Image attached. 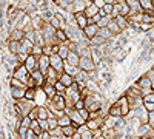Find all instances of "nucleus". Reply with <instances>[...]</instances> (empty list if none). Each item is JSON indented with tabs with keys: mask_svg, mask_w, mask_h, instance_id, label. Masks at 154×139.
I'll list each match as a JSON object with an SVG mask.
<instances>
[{
	"mask_svg": "<svg viewBox=\"0 0 154 139\" xmlns=\"http://www.w3.org/2000/svg\"><path fill=\"white\" fill-rule=\"evenodd\" d=\"M38 139H51V136H49V133H48V131H45V133H42V134H40V137H38Z\"/></svg>",
	"mask_w": 154,
	"mask_h": 139,
	"instance_id": "obj_50",
	"label": "nucleus"
},
{
	"mask_svg": "<svg viewBox=\"0 0 154 139\" xmlns=\"http://www.w3.org/2000/svg\"><path fill=\"white\" fill-rule=\"evenodd\" d=\"M109 115H111V116H116V118H123V116H122V108H120V105H119L117 100H116L114 104H111V107H109Z\"/></svg>",
	"mask_w": 154,
	"mask_h": 139,
	"instance_id": "obj_25",
	"label": "nucleus"
},
{
	"mask_svg": "<svg viewBox=\"0 0 154 139\" xmlns=\"http://www.w3.org/2000/svg\"><path fill=\"white\" fill-rule=\"evenodd\" d=\"M35 134H38V136H40L42 133H45L43 130H42V127H40V121H38V119H32V122H31V127H29Z\"/></svg>",
	"mask_w": 154,
	"mask_h": 139,
	"instance_id": "obj_30",
	"label": "nucleus"
},
{
	"mask_svg": "<svg viewBox=\"0 0 154 139\" xmlns=\"http://www.w3.org/2000/svg\"><path fill=\"white\" fill-rule=\"evenodd\" d=\"M148 124H151L154 127V111H149L148 113Z\"/></svg>",
	"mask_w": 154,
	"mask_h": 139,
	"instance_id": "obj_47",
	"label": "nucleus"
},
{
	"mask_svg": "<svg viewBox=\"0 0 154 139\" xmlns=\"http://www.w3.org/2000/svg\"><path fill=\"white\" fill-rule=\"evenodd\" d=\"M99 36H102V37H105L106 40H109V39H112V33L109 31V28L108 27H105V28H99Z\"/></svg>",
	"mask_w": 154,
	"mask_h": 139,
	"instance_id": "obj_34",
	"label": "nucleus"
},
{
	"mask_svg": "<svg viewBox=\"0 0 154 139\" xmlns=\"http://www.w3.org/2000/svg\"><path fill=\"white\" fill-rule=\"evenodd\" d=\"M25 33L23 30H19V28H11L9 30V40H17V42H22L25 39Z\"/></svg>",
	"mask_w": 154,
	"mask_h": 139,
	"instance_id": "obj_14",
	"label": "nucleus"
},
{
	"mask_svg": "<svg viewBox=\"0 0 154 139\" xmlns=\"http://www.w3.org/2000/svg\"><path fill=\"white\" fill-rule=\"evenodd\" d=\"M63 136H51V139H62Z\"/></svg>",
	"mask_w": 154,
	"mask_h": 139,
	"instance_id": "obj_53",
	"label": "nucleus"
},
{
	"mask_svg": "<svg viewBox=\"0 0 154 139\" xmlns=\"http://www.w3.org/2000/svg\"><path fill=\"white\" fill-rule=\"evenodd\" d=\"M45 22H46V20H45L40 14H35V16L32 17V22H31V23H32V28H34L35 31H40V30L43 28Z\"/></svg>",
	"mask_w": 154,
	"mask_h": 139,
	"instance_id": "obj_17",
	"label": "nucleus"
},
{
	"mask_svg": "<svg viewBox=\"0 0 154 139\" xmlns=\"http://www.w3.org/2000/svg\"><path fill=\"white\" fill-rule=\"evenodd\" d=\"M71 124H72V119L68 115L59 118V125H60V127H68V125H71Z\"/></svg>",
	"mask_w": 154,
	"mask_h": 139,
	"instance_id": "obj_36",
	"label": "nucleus"
},
{
	"mask_svg": "<svg viewBox=\"0 0 154 139\" xmlns=\"http://www.w3.org/2000/svg\"><path fill=\"white\" fill-rule=\"evenodd\" d=\"M74 19H75V22H77V27H79L80 30H85L88 25H89V19L86 17L85 11H82V12H75V14H74Z\"/></svg>",
	"mask_w": 154,
	"mask_h": 139,
	"instance_id": "obj_9",
	"label": "nucleus"
},
{
	"mask_svg": "<svg viewBox=\"0 0 154 139\" xmlns=\"http://www.w3.org/2000/svg\"><path fill=\"white\" fill-rule=\"evenodd\" d=\"M80 59H82V56H80L79 53H75V51H71V53H69V56H68V59H66V62H68L69 65L79 67V65H80Z\"/></svg>",
	"mask_w": 154,
	"mask_h": 139,
	"instance_id": "obj_21",
	"label": "nucleus"
},
{
	"mask_svg": "<svg viewBox=\"0 0 154 139\" xmlns=\"http://www.w3.org/2000/svg\"><path fill=\"white\" fill-rule=\"evenodd\" d=\"M88 2H91V3H94V2H96V0H88Z\"/></svg>",
	"mask_w": 154,
	"mask_h": 139,
	"instance_id": "obj_55",
	"label": "nucleus"
},
{
	"mask_svg": "<svg viewBox=\"0 0 154 139\" xmlns=\"http://www.w3.org/2000/svg\"><path fill=\"white\" fill-rule=\"evenodd\" d=\"M23 65L26 67V70H28L29 73H32V71L38 70V57H37V56H34V54H29V56H28V59L25 60V64H23Z\"/></svg>",
	"mask_w": 154,
	"mask_h": 139,
	"instance_id": "obj_8",
	"label": "nucleus"
},
{
	"mask_svg": "<svg viewBox=\"0 0 154 139\" xmlns=\"http://www.w3.org/2000/svg\"><path fill=\"white\" fill-rule=\"evenodd\" d=\"M59 81H60L63 85H65L66 88H69V87H72V85L75 84L74 77H72V76H69L68 73H62V74H60V77H59Z\"/></svg>",
	"mask_w": 154,
	"mask_h": 139,
	"instance_id": "obj_18",
	"label": "nucleus"
},
{
	"mask_svg": "<svg viewBox=\"0 0 154 139\" xmlns=\"http://www.w3.org/2000/svg\"><path fill=\"white\" fill-rule=\"evenodd\" d=\"M9 94L12 100H22L26 96V88H16V87H9Z\"/></svg>",
	"mask_w": 154,
	"mask_h": 139,
	"instance_id": "obj_10",
	"label": "nucleus"
},
{
	"mask_svg": "<svg viewBox=\"0 0 154 139\" xmlns=\"http://www.w3.org/2000/svg\"><path fill=\"white\" fill-rule=\"evenodd\" d=\"M140 3H142L143 12H149V11H154V0H140Z\"/></svg>",
	"mask_w": 154,
	"mask_h": 139,
	"instance_id": "obj_31",
	"label": "nucleus"
},
{
	"mask_svg": "<svg viewBox=\"0 0 154 139\" xmlns=\"http://www.w3.org/2000/svg\"><path fill=\"white\" fill-rule=\"evenodd\" d=\"M54 3H56L59 8H62V9H68V8L74 3V0H54Z\"/></svg>",
	"mask_w": 154,
	"mask_h": 139,
	"instance_id": "obj_32",
	"label": "nucleus"
},
{
	"mask_svg": "<svg viewBox=\"0 0 154 139\" xmlns=\"http://www.w3.org/2000/svg\"><path fill=\"white\" fill-rule=\"evenodd\" d=\"M48 133H49V136H63V128L59 125L57 128H54V130H49Z\"/></svg>",
	"mask_w": 154,
	"mask_h": 139,
	"instance_id": "obj_42",
	"label": "nucleus"
},
{
	"mask_svg": "<svg viewBox=\"0 0 154 139\" xmlns=\"http://www.w3.org/2000/svg\"><path fill=\"white\" fill-rule=\"evenodd\" d=\"M112 19H114L112 16H105V17H102V19L99 20V23H97V25H99V28H105V27H108V23H109Z\"/></svg>",
	"mask_w": 154,
	"mask_h": 139,
	"instance_id": "obj_37",
	"label": "nucleus"
},
{
	"mask_svg": "<svg viewBox=\"0 0 154 139\" xmlns=\"http://www.w3.org/2000/svg\"><path fill=\"white\" fill-rule=\"evenodd\" d=\"M9 87H16V88H28L26 84L22 82V81H19V79H16V77H11V79H9Z\"/></svg>",
	"mask_w": 154,
	"mask_h": 139,
	"instance_id": "obj_33",
	"label": "nucleus"
},
{
	"mask_svg": "<svg viewBox=\"0 0 154 139\" xmlns=\"http://www.w3.org/2000/svg\"><path fill=\"white\" fill-rule=\"evenodd\" d=\"M29 76H31V73L26 70V67H25V65H19L14 71H12L11 77H16V79H19V81H22V82L26 84L28 79H29Z\"/></svg>",
	"mask_w": 154,
	"mask_h": 139,
	"instance_id": "obj_3",
	"label": "nucleus"
},
{
	"mask_svg": "<svg viewBox=\"0 0 154 139\" xmlns=\"http://www.w3.org/2000/svg\"><path fill=\"white\" fill-rule=\"evenodd\" d=\"M19 11H23V12H26L31 6H29V0H19V3L16 5Z\"/></svg>",
	"mask_w": 154,
	"mask_h": 139,
	"instance_id": "obj_35",
	"label": "nucleus"
},
{
	"mask_svg": "<svg viewBox=\"0 0 154 139\" xmlns=\"http://www.w3.org/2000/svg\"><path fill=\"white\" fill-rule=\"evenodd\" d=\"M94 3H96L99 8H105V5H106V3H105V0H96Z\"/></svg>",
	"mask_w": 154,
	"mask_h": 139,
	"instance_id": "obj_49",
	"label": "nucleus"
},
{
	"mask_svg": "<svg viewBox=\"0 0 154 139\" xmlns=\"http://www.w3.org/2000/svg\"><path fill=\"white\" fill-rule=\"evenodd\" d=\"M48 124H49V130H54V128H57L59 127V118H49L48 119Z\"/></svg>",
	"mask_w": 154,
	"mask_h": 139,
	"instance_id": "obj_39",
	"label": "nucleus"
},
{
	"mask_svg": "<svg viewBox=\"0 0 154 139\" xmlns=\"http://www.w3.org/2000/svg\"><path fill=\"white\" fill-rule=\"evenodd\" d=\"M117 121H119V118L108 115V116H105V125H103L102 128H114L116 124H117Z\"/></svg>",
	"mask_w": 154,
	"mask_h": 139,
	"instance_id": "obj_26",
	"label": "nucleus"
},
{
	"mask_svg": "<svg viewBox=\"0 0 154 139\" xmlns=\"http://www.w3.org/2000/svg\"><path fill=\"white\" fill-rule=\"evenodd\" d=\"M51 67V62H49V56L46 54H42V56H38V70H40L43 74H46V71L49 70Z\"/></svg>",
	"mask_w": 154,
	"mask_h": 139,
	"instance_id": "obj_13",
	"label": "nucleus"
},
{
	"mask_svg": "<svg viewBox=\"0 0 154 139\" xmlns=\"http://www.w3.org/2000/svg\"><path fill=\"white\" fill-rule=\"evenodd\" d=\"M83 33H85V36H86V39H94V37L99 34V25L97 23H89L88 27L83 30Z\"/></svg>",
	"mask_w": 154,
	"mask_h": 139,
	"instance_id": "obj_12",
	"label": "nucleus"
},
{
	"mask_svg": "<svg viewBox=\"0 0 154 139\" xmlns=\"http://www.w3.org/2000/svg\"><path fill=\"white\" fill-rule=\"evenodd\" d=\"M38 137H40V136H38V134H35L31 128L28 130V134H26V139H38Z\"/></svg>",
	"mask_w": 154,
	"mask_h": 139,
	"instance_id": "obj_45",
	"label": "nucleus"
},
{
	"mask_svg": "<svg viewBox=\"0 0 154 139\" xmlns=\"http://www.w3.org/2000/svg\"><path fill=\"white\" fill-rule=\"evenodd\" d=\"M49 62H51V67L54 70H57L59 73H63V68H65V60H63L59 54H51L49 56Z\"/></svg>",
	"mask_w": 154,
	"mask_h": 139,
	"instance_id": "obj_5",
	"label": "nucleus"
},
{
	"mask_svg": "<svg viewBox=\"0 0 154 139\" xmlns=\"http://www.w3.org/2000/svg\"><path fill=\"white\" fill-rule=\"evenodd\" d=\"M99 9H100V8H99L96 3H89V5H88V8L85 9V14H86V17H88V19H93L94 16H97V14H99Z\"/></svg>",
	"mask_w": 154,
	"mask_h": 139,
	"instance_id": "obj_23",
	"label": "nucleus"
},
{
	"mask_svg": "<svg viewBox=\"0 0 154 139\" xmlns=\"http://www.w3.org/2000/svg\"><path fill=\"white\" fill-rule=\"evenodd\" d=\"M99 16H102V17H105V16H109V14H106V11H105L103 8H100V9H99Z\"/></svg>",
	"mask_w": 154,
	"mask_h": 139,
	"instance_id": "obj_51",
	"label": "nucleus"
},
{
	"mask_svg": "<svg viewBox=\"0 0 154 139\" xmlns=\"http://www.w3.org/2000/svg\"><path fill=\"white\" fill-rule=\"evenodd\" d=\"M8 51H9L12 56L19 54V51H20V42H17V40H9V39H8Z\"/></svg>",
	"mask_w": 154,
	"mask_h": 139,
	"instance_id": "obj_24",
	"label": "nucleus"
},
{
	"mask_svg": "<svg viewBox=\"0 0 154 139\" xmlns=\"http://www.w3.org/2000/svg\"><path fill=\"white\" fill-rule=\"evenodd\" d=\"M136 85L140 88V91H142V94L143 96H146V94H149V93H152V85H151V79L146 76V73L143 74V76H140V77L137 79V82H136Z\"/></svg>",
	"mask_w": 154,
	"mask_h": 139,
	"instance_id": "obj_2",
	"label": "nucleus"
},
{
	"mask_svg": "<svg viewBox=\"0 0 154 139\" xmlns=\"http://www.w3.org/2000/svg\"><path fill=\"white\" fill-rule=\"evenodd\" d=\"M108 28H109V31L112 33V36L116 37V36H119L120 33H122V28L117 25V22H116V19H112L109 23H108Z\"/></svg>",
	"mask_w": 154,
	"mask_h": 139,
	"instance_id": "obj_29",
	"label": "nucleus"
},
{
	"mask_svg": "<svg viewBox=\"0 0 154 139\" xmlns=\"http://www.w3.org/2000/svg\"><path fill=\"white\" fill-rule=\"evenodd\" d=\"M80 70H83V71H94L96 70V67H97V64L94 62V59L93 57H82L80 59Z\"/></svg>",
	"mask_w": 154,
	"mask_h": 139,
	"instance_id": "obj_6",
	"label": "nucleus"
},
{
	"mask_svg": "<svg viewBox=\"0 0 154 139\" xmlns=\"http://www.w3.org/2000/svg\"><path fill=\"white\" fill-rule=\"evenodd\" d=\"M146 139H154V137H146Z\"/></svg>",
	"mask_w": 154,
	"mask_h": 139,
	"instance_id": "obj_56",
	"label": "nucleus"
},
{
	"mask_svg": "<svg viewBox=\"0 0 154 139\" xmlns=\"http://www.w3.org/2000/svg\"><path fill=\"white\" fill-rule=\"evenodd\" d=\"M65 111H66V115L72 119V124H75L77 127H82V125L86 124V121L82 118V115H80L79 110H75V108H66Z\"/></svg>",
	"mask_w": 154,
	"mask_h": 139,
	"instance_id": "obj_4",
	"label": "nucleus"
},
{
	"mask_svg": "<svg viewBox=\"0 0 154 139\" xmlns=\"http://www.w3.org/2000/svg\"><path fill=\"white\" fill-rule=\"evenodd\" d=\"M143 105L148 111H154V102H143Z\"/></svg>",
	"mask_w": 154,
	"mask_h": 139,
	"instance_id": "obj_46",
	"label": "nucleus"
},
{
	"mask_svg": "<svg viewBox=\"0 0 154 139\" xmlns=\"http://www.w3.org/2000/svg\"><path fill=\"white\" fill-rule=\"evenodd\" d=\"M31 54H34V56H42L43 54V46H40V45H34L32 46V53Z\"/></svg>",
	"mask_w": 154,
	"mask_h": 139,
	"instance_id": "obj_40",
	"label": "nucleus"
},
{
	"mask_svg": "<svg viewBox=\"0 0 154 139\" xmlns=\"http://www.w3.org/2000/svg\"><path fill=\"white\" fill-rule=\"evenodd\" d=\"M31 76H32V79L35 81V87H37V88H42V87L46 84V76H45L40 70L32 71V73H31Z\"/></svg>",
	"mask_w": 154,
	"mask_h": 139,
	"instance_id": "obj_11",
	"label": "nucleus"
},
{
	"mask_svg": "<svg viewBox=\"0 0 154 139\" xmlns=\"http://www.w3.org/2000/svg\"><path fill=\"white\" fill-rule=\"evenodd\" d=\"M72 139H83V137H82V133H80V131H75V134L72 136Z\"/></svg>",
	"mask_w": 154,
	"mask_h": 139,
	"instance_id": "obj_52",
	"label": "nucleus"
},
{
	"mask_svg": "<svg viewBox=\"0 0 154 139\" xmlns=\"http://www.w3.org/2000/svg\"><path fill=\"white\" fill-rule=\"evenodd\" d=\"M146 76L151 79V85H152V91H154V68H151V70H148V73H146Z\"/></svg>",
	"mask_w": 154,
	"mask_h": 139,
	"instance_id": "obj_44",
	"label": "nucleus"
},
{
	"mask_svg": "<svg viewBox=\"0 0 154 139\" xmlns=\"http://www.w3.org/2000/svg\"><path fill=\"white\" fill-rule=\"evenodd\" d=\"M89 42H91V46H96V48H100V46H103V45H106V39H105V37H102V36H96L94 37V39H91V40H89Z\"/></svg>",
	"mask_w": 154,
	"mask_h": 139,
	"instance_id": "obj_27",
	"label": "nucleus"
},
{
	"mask_svg": "<svg viewBox=\"0 0 154 139\" xmlns=\"http://www.w3.org/2000/svg\"><path fill=\"white\" fill-rule=\"evenodd\" d=\"M82 70H80V67H74V65H69L68 62L65 60V68H63V73H68L69 76H72V77H75L77 74H79Z\"/></svg>",
	"mask_w": 154,
	"mask_h": 139,
	"instance_id": "obj_22",
	"label": "nucleus"
},
{
	"mask_svg": "<svg viewBox=\"0 0 154 139\" xmlns=\"http://www.w3.org/2000/svg\"><path fill=\"white\" fill-rule=\"evenodd\" d=\"M35 96H37V88H26V96H25V99L35 100Z\"/></svg>",
	"mask_w": 154,
	"mask_h": 139,
	"instance_id": "obj_38",
	"label": "nucleus"
},
{
	"mask_svg": "<svg viewBox=\"0 0 154 139\" xmlns=\"http://www.w3.org/2000/svg\"><path fill=\"white\" fill-rule=\"evenodd\" d=\"M71 53V49L68 46V42H63V43H59V56L63 59V60H66L68 56Z\"/></svg>",
	"mask_w": 154,
	"mask_h": 139,
	"instance_id": "obj_19",
	"label": "nucleus"
},
{
	"mask_svg": "<svg viewBox=\"0 0 154 139\" xmlns=\"http://www.w3.org/2000/svg\"><path fill=\"white\" fill-rule=\"evenodd\" d=\"M62 139H72V137H66V136H63Z\"/></svg>",
	"mask_w": 154,
	"mask_h": 139,
	"instance_id": "obj_54",
	"label": "nucleus"
},
{
	"mask_svg": "<svg viewBox=\"0 0 154 139\" xmlns=\"http://www.w3.org/2000/svg\"><path fill=\"white\" fill-rule=\"evenodd\" d=\"M51 105H54L56 108L59 110H66V99H65V94H56L53 99L49 100Z\"/></svg>",
	"mask_w": 154,
	"mask_h": 139,
	"instance_id": "obj_7",
	"label": "nucleus"
},
{
	"mask_svg": "<svg viewBox=\"0 0 154 139\" xmlns=\"http://www.w3.org/2000/svg\"><path fill=\"white\" fill-rule=\"evenodd\" d=\"M56 90H57V93H59V94H65L68 88H66L65 85H63V84H62V82L59 81V82L56 84Z\"/></svg>",
	"mask_w": 154,
	"mask_h": 139,
	"instance_id": "obj_41",
	"label": "nucleus"
},
{
	"mask_svg": "<svg viewBox=\"0 0 154 139\" xmlns=\"http://www.w3.org/2000/svg\"><path fill=\"white\" fill-rule=\"evenodd\" d=\"M105 11H106V14H112V9H114V5H105V8H103Z\"/></svg>",
	"mask_w": 154,
	"mask_h": 139,
	"instance_id": "obj_48",
	"label": "nucleus"
},
{
	"mask_svg": "<svg viewBox=\"0 0 154 139\" xmlns=\"http://www.w3.org/2000/svg\"><path fill=\"white\" fill-rule=\"evenodd\" d=\"M43 54H46V56L53 54V45H45L43 46Z\"/></svg>",
	"mask_w": 154,
	"mask_h": 139,
	"instance_id": "obj_43",
	"label": "nucleus"
},
{
	"mask_svg": "<svg viewBox=\"0 0 154 139\" xmlns=\"http://www.w3.org/2000/svg\"><path fill=\"white\" fill-rule=\"evenodd\" d=\"M37 107L35 100H29V99H22V100H16V108L19 111V115L22 118L25 116H29L31 111Z\"/></svg>",
	"mask_w": 154,
	"mask_h": 139,
	"instance_id": "obj_1",
	"label": "nucleus"
},
{
	"mask_svg": "<svg viewBox=\"0 0 154 139\" xmlns=\"http://www.w3.org/2000/svg\"><path fill=\"white\" fill-rule=\"evenodd\" d=\"M42 90L45 91V94L48 96V99H49V100L53 99L56 94H59V93H57V90H56V85H51V84H45V85L42 87Z\"/></svg>",
	"mask_w": 154,
	"mask_h": 139,
	"instance_id": "obj_20",
	"label": "nucleus"
},
{
	"mask_svg": "<svg viewBox=\"0 0 154 139\" xmlns=\"http://www.w3.org/2000/svg\"><path fill=\"white\" fill-rule=\"evenodd\" d=\"M128 6L131 9V14H137V12H143V8H142V3L140 0H126ZM130 14V16H131Z\"/></svg>",
	"mask_w": 154,
	"mask_h": 139,
	"instance_id": "obj_16",
	"label": "nucleus"
},
{
	"mask_svg": "<svg viewBox=\"0 0 154 139\" xmlns=\"http://www.w3.org/2000/svg\"><path fill=\"white\" fill-rule=\"evenodd\" d=\"M114 130L117 131L119 136H123L125 131L128 130V121H125V118H119V121H117V124H116Z\"/></svg>",
	"mask_w": 154,
	"mask_h": 139,
	"instance_id": "obj_15",
	"label": "nucleus"
},
{
	"mask_svg": "<svg viewBox=\"0 0 154 139\" xmlns=\"http://www.w3.org/2000/svg\"><path fill=\"white\" fill-rule=\"evenodd\" d=\"M116 22H117V25L122 28V31H125L126 28H130V27H131V25H130V20H128V17H125V16L116 17Z\"/></svg>",
	"mask_w": 154,
	"mask_h": 139,
	"instance_id": "obj_28",
	"label": "nucleus"
}]
</instances>
